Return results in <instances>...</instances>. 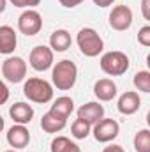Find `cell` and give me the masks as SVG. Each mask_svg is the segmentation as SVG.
Listing matches in <instances>:
<instances>
[{
  "mask_svg": "<svg viewBox=\"0 0 150 152\" xmlns=\"http://www.w3.org/2000/svg\"><path fill=\"white\" fill-rule=\"evenodd\" d=\"M66 124H67V118L66 117H62V115L55 113V112H48V113L42 115V118H41V127H42V131L44 133H60L64 127H66Z\"/></svg>",
  "mask_w": 150,
  "mask_h": 152,
  "instance_id": "4fadbf2b",
  "label": "cell"
},
{
  "mask_svg": "<svg viewBox=\"0 0 150 152\" xmlns=\"http://www.w3.org/2000/svg\"><path fill=\"white\" fill-rule=\"evenodd\" d=\"M18 28L21 34H25L27 37H32L41 32L42 28V16L39 14L36 9H27L20 14L18 18Z\"/></svg>",
  "mask_w": 150,
  "mask_h": 152,
  "instance_id": "8992f818",
  "label": "cell"
},
{
  "mask_svg": "<svg viewBox=\"0 0 150 152\" xmlns=\"http://www.w3.org/2000/svg\"><path fill=\"white\" fill-rule=\"evenodd\" d=\"M94 138L99 142V143H108V142H113L118 133H120V124L113 118H103L99 120L95 126H94Z\"/></svg>",
  "mask_w": 150,
  "mask_h": 152,
  "instance_id": "52a82bcc",
  "label": "cell"
},
{
  "mask_svg": "<svg viewBox=\"0 0 150 152\" xmlns=\"http://www.w3.org/2000/svg\"><path fill=\"white\" fill-rule=\"evenodd\" d=\"M141 14L147 21H150V0H141Z\"/></svg>",
  "mask_w": 150,
  "mask_h": 152,
  "instance_id": "d4e9b609",
  "label": "cell"
},
{
  "mask_svg": "<svg viewBox=\"0 0 150 152\" xmlns=\"http://www.w3.org/2000/svg\"><path fill=\"white\" fill-rule=\"evenodd\" d=\"M101 69L110 76H122L129 69V57L124 51H108L99 60Z\"/></svg>",
  "mask_w": 150,
  "mask_h": 152,
  "instance_id": "277c9868",
  "label": "cell"
},
{
  "mask_svg": "<svg viewBox=\"0 0 150 152\" xmlns=\"http://www.w3.org/2000/svg\"><path fill=\"white\" fill-rule=\"evenodd\" d=\"M94 94H95V97L99 101H111L113 97L117 96V85L110 78L97 80L95 85H94Z\"/></svg>",
  "mask_w": 150,
  "mask_h": 152,
  "instance_id": "2e32d148",
  "label": "cell"
},
{
  "mask_svg": "<svg viewBox=\"0 0 150 152\" xmlns=\"http://www.w3.org/2000/svg\"><path fill=\"white\" fill-rule=\"evenodd\" d=\"M16 44H18V39H16L14 28L9 25H2L0 27V53L11 55L16 50Z\"/></svg>",
  "mask_w": 150,
  "mask_h": 152,
  "instance_id": "9a60e30c",
  "label": "cell"
},
{
  "mask_svg": "<svg viewBox=\"0 0 150 152\" xmlns=\"http://www.w3.org/2000/svg\"><path fill=\"white\" fill-rule=\"evenodd\" d=\"M11 4L14 5V7H21V9H32V7H36L41 4V0H11Z\"/></svg>",
  "mask_w": 150,
  "mask_h": 152,
  "instance_id": "cb8c5ba5",
  "label": "cell"
},
{
  "mask_svg": "<svg viewBox=\"0 0 150 152\" xmlns=\"http://www.w3.org/2000/svg\"><path fill=\"white\" fill-rule=\"evenodd\" d=\"M76 42H78V48L79 51L85 55V57H97L103 50H104V42L103 37L97 34V30L90 28V27H85L78 32L76 36Z\"/></svg>",
  "mask_w": 150,
  "mask_h": 152,
  "instance_id": "3957f363",
  "label": "cell"
},
{
  "mask_svg": "<svg viewBox=\"0 0 150 152\" xmlns=\"http://www.w3.org/2000/svg\"><path fill=\"white\" fill-rule=\"evenodd\" d=\"M7 142L14 149H25L30 143V133L23 124H14L7 129Z\"/></svg>",
  "mask_w": 150,
  "mask_h": 152,
  "instance_id": "30bf717a",
  "label": "cell"
},
{
  "mask_svg": "<svg viewBox=\"0 0 150 152\" xmlns=\"http://www.w3.org/2000/svg\"><path fill=\"white\" fill-rule=\"evenodd\" d=\"M2 76L5 81L20 83L27 76V62L21 57H7L2 62Z\"/></svg>",
  "mask_w": 150,
  "mask_h": 152,
  "instance_id": "5b68a950",
  "label": "cell"
},
{
  "mask_svg": "<svg viewBox=\"0 0 150 152\" xmlns=\"http://www.w3.org/2000/svg\"><path fill=\"white\" fill-rule=\"evenodd\" d=\"M66 152H81V149H79V145H76L74 142H73V143H71V147H69Z\"/></svg>",
  "mask_w": 150,
  "mask_h": 152,
  "instance_id": "f546056e",
  "label": "cell"
},
{
  "mask_svg": "<svg viewBox=\"0 0 150 152\" xmlns=\"http://www.w3.org/2000/svg\"><path fill=\"white\" fill-rule=\"evenodd\" d=\"M138 42L141 46H150V25H145L138 30Z\"/></svg>",
  "mask_w": 150,
  "mask_h": 152,
  "instance_id": "603a6c76",
  "label": "cell"
},
{
  "mask_svg": "<svg viewBox=\"0 0 150 152\" xmlns=\"http://www.w3.org/2000/svg\"><path fill=\"white\" fill-rule=\"evenodd\" d=\"M136 152H150V129H141L134 136Z\"/></svg>",
  "mask_w": 150,
  "mask_h": 152,
  "instance_id": "d6986e66",
  "label": "cell"
},
{
  "mask_svg": "<svg viewBox=\"0 0 150 152\" xmlns=\"http://www.w3.org/2000/svg\"><path fill=\"white\" fill-rule=\"evenodd\" d=\"M71 140L67 138V136H57V138H53V142H51V152H66L69 147H71Z\"/></svg>",
  "mask_w": 150,
  "mask_h": 152,
  "instance_id": "7402d4cb",
  "label": "cell"
},
{
  "mask_svg": "<svg viewBox=\"0 0 150 152\" xmlns=\"http://www.w3.org/2000/svg\"><path fill=\"white\" fill-rule=\"evenodd\" d=\"M28 62L30 66L36 69V71H48L51 66H53V50L48 48V46H36L32 51H30V57H28Z\"/></svg>",
  "mask_w": 150,
  "mask_h": 152,
  "instance_id": "ba28073f",
  "label": "cell"
},
{
  "mask_svg": "<svg viewBox=\"0 0 150 152\" xmlns=\"http://www.w3.org/2000/svg\"><path fill=\"white\" fill-rule=\"evenodd\" d=\"M141 106V101H140V94L134 92V90H129V92H124L120 97H118V103H117V108L122 115H134Z\"/></svg>",
  "mask_w": 150,
  "mask_h": 152,
  "instance_id": "7c38bea8",
  "label": "cell"
},
{
  "mask_svg": "<svg viewBox=\"0 0 150 152\" xmlns=\"http://www.w3.org/2000/svg\"><path fill=\"white\" fill-rule=\"evenodd\" d=\"M4 152H16V151H4Z\"/></svg>",
  "mask_w": 150,
  "mask_h": 152,
  "instance_id": "d6a6232c",
  "label": "cell"
},
{
  "mask_svg": "<svg viewBox=\"0 0 150 152\" xmlns=\"http://www.w3.org/2000/svg\"><path fill=\"white\" fill-rule=\"evenodd\" d=\"M147 124H149V127H150V112L147 113Z\"/></svg>",
  "mask_w": 150,
  "mask_h": 152,
  "instance_id": "4dcf8cb0",
  "label": "cell"
},
{
  "mask_svg": "<svg viewBox=\"0 0 150 152\" xmlns=\"http://www.w3.org/2000/svg\"><path fill=\"white\" fill-rule=\"evenodd\" d=\"M58 2H60V5H64V7H67V9H73L76 5L83 4L85 0H58Z\"/></svg>",
  "mask_w": 150,
  "mask_h": 152,
  "instance_id": "484cf974",
  "label": "cell"
},
{
  "mask_svg": "<svg viewBox=\"0 0 150 152\" xmlns=\"http://www.w3.org/2000/svg\"><path fill=\"white\" fill-rule=\"evenodd\" d=\"M78 118L85 120L90 126H95L99 120L104 118V106L99 104V103H94V101L87 103V104H83V106L78 108Z\"/></svg>",
  "mask_w": 150,
  "mask_h": 152,
  "instance_id": "8fae6325",
  "label": "cell"
},
{
  "mask_svg": "<svg viewBox=\"0 0 150 152\" xmlns=\"http://www.w3.org/2000/svg\"><path fill=\"white\" fill-rule=\"evenodd\" d=\"M133 83H134V87H136L140 92L150 94V71H138V73L134 75Z\"/></svg>",
  "mask_w": 150,
  "mask_h": 152,
  "instance_id": "44dd1931",
  "label": "cell"
},
{
  "mask_svg": "<svg viewBox=\"0 0 150 152\" xmlns=\"http://www.w3.org/2000/svg\"><path fill=\"white\" fill-rule=\"evenodd\" d=\"M90 124H87L85 120H81V118H76L74 122H73V126H71V134L74 136L76 140H85L88 134H90Z\"/></svg>",
  "mask_w": 150,
  "mask_h": 152,
  "instance_id": "ffe728a7",
  "label": "cell"
},
{
  "mask_svg": "<svg viewBox=\"0 0 150 152\" xmlns=\"http://www.w3.org/2000/svg\"><path fill=\"white\" fill-rule=\"evenodd\" d=\"M9 115L14 124H30L34 118V108L27 103H14L9 108Z\"/></svg>",
  "mask_w": 150,
  "mask_h": 152,
  "instance_id": "5bb4252c",
  "label": "cell"
},
{
  "mask_svg": "<svg viewBox=\"0 0 150 152\" xmlns=\"http://www.w3.org/2000/svg\"><path fill=\"white\" fill-rule=\"evenodd\" d=\"M133 25V11L127 5H115L110 12V27L113 30L124 32Z\"/></svg>",
  "mask_w": 150,
  "mask_h": 152,
  "instance_id": "9c48e42d",
  "label": "cell"
},
{
  "mask_svg": "<svg viewBox=\"0 0 150 152\" xmlns=\"http://www.w3.org/2000/svg\"><path fill=\"white\" fill-rule=\"evenodd\" d=\"M0 88H2V99H0V103L4 104V103L7 101V97H9V88H7V85H5V83H2V85H0Z\"/></svg>",
  "mask_w": 150,
  "mask_h": 152,
  "instance_id": "4316f807",
  "label": "cell"
},
{
  "mask_svg": "<svg viewBox=\"0 0 150 152\" xmlns=\"http://www.w3.org/2000/svg\"><path fill=\"white\" fill-rule=\"evenodd\" d=\"M113 2H115V0H94V4L99 5V7H110Z\"/></svg>",
  "mask_w": 150,
  "mask_h": 152,
  "instance_id": "83f0119b",
  "label": "cell"
},
{
  "mask_svg": "<svg viewBox=\"0 0 150 152\" xmlns=\"http://www.w3.org/2000/svg\"><path fill=\"white\" fill-rule=\"evenodd\" d=\"M23 94L32 103L46 104L53 99V87L42 78H28L23 85Z\"/></svg>",
  "mask_w": 150,
  "mask_h": 152,
  "instance_id": "7a4b0ae2",
  "label": "cell"
},
{
  "mask_svg": "<svg viewBox=\"0 0 150 152\" xmlns=\"http://www.w3.org/2000/svg\"><path fill=\"white\" fill-rule=\"evenodd\" d=\"M51 112H55V113H58V115H62V117L67 118L69 115L74 112V101L71 97H67V96L57 97L53 101V104H51Z\"/></svg>",
  "mask_w": 150,
  "mask_h": 152,
  "instance_id": "ac0fdd59",
  "label": "cell"
},
{
  "mask_svg": "<svg viewBox=\"0 0 150 152\" xmlns=\"http://www.w3.org/2000/svg\"><path fill=\"white\" fill-rule=\"evenodd\" d=\"M103 152H124V149L120 145H110V147H104Z\"/></svg>",
  "mask_w": 150,
  "mask_h": 152,
  "instance_id": "f1b7e54d",
  "label": "cell"
},
{
  "mask_svg": "<svg viewBox=\"0 0 150 152\" xmlns=\"http://www.w3.org/2000/svg\"><path fill=\"white\" fill-rule=\"evenodd\" d=\"M78 80V67L71 60H60L51 71V81L58 90H71Z\"/></svg>",
  "mask_w": 150,
  "mask_h": 152,
  "instance_id": "6da1fadb",
  "label": "cell"
},
{
  "mask_svg": "<svg viewBox=\"0 0 150 152\" xmlns=\"http://www.w3.org/2000/svg\"><path fill=\"white\" fill-rule=\"evenodd\" d=\"M147 66H149V69H150V53H149V57H147Z\"/></svg>",
  "mask_w": 150,
  "mask_h": 152,
  "instance_id": "1f68e13d",
  "label": "cell"
},
{
  "mask_svg": "<svg viewBox=\"0 0 150 152\" xmlns=\"http://www.w3.org/2000/svg\"><path fill=\"white\" fill-rule=\"evenodd\" d=\"M71 44H73L71 34L64 28H58L50 36V48L53 51H67L71 48Z\"/></svg>",
  "mask_w": 150,
  "mask_h": 152,
  "instance_id": "e0dca14e",
  "label": "cell"
}]
</instances>
